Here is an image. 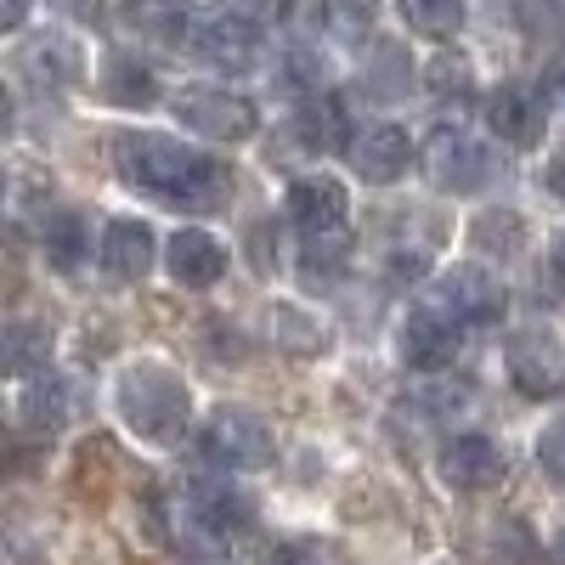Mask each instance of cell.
<instances>
[{
	"instance_id": "obj_20",
	"label": "cell",
	"mask_w": 565,
	"mask_h": 565,
	"mask_svg": "<svg viewBox=\"0 0 565 565\" xmlns=\"http://www.w3.org/2000/svg\"><path fill=\"white\" fill-rule=\"evenodd\" d=\"M85 255H90V232H85V221L74 210L45 221V260H52L57 271H68V277L85 271Z\"/></svg>"
},
{
	"instance_id": "obj_5",
	"label": "cell",
	"mask_w": 565,
	"mask_h": 565,
	"mask_svg": "<svg viewBox=\"0 0 565 565\" xmlns=\"http://www.w3.org/2000/svg\"><path fill=\"white\" fill-rule=\"evenodd\" d=\"M503 367H509L514 391L532 396V402L565 396V340L554 328H521V334H509Z\"/></svg>"
},
{
	"instance_id": "obj_32",
	"label": "cell",
	"mask_w": 565,
	"mask_h": 565,
	"mask_svg": "<svg viewBox=\"0 0 565 565\" xmlns=\"http://www.w3.org/2000/svg\"><path fill=\"white\" fill-rule=\"evenodd\" d=\"M548 271H554V289H565V232H559L554 249H548Z\"/></svg>"
},
{
	"instance_id": "obj_10",
	"label": "cell",
	"mask_w": 565,
	"mask_h": 565,
	"mask_svg": "<svg viewBox=\"0 0 565 565\" xmlns=\"http://www.w3.org/2000/svg\"><path fill=\"white\" fill-rule=\"evenodd\" d=\"M487 130L503 141V148H537L543 130H548V108L526 85H498L487 97Z\"/></svg>"
},
{
	"instance_id": "obj_2",
	"label": "cell",
	"mask_w": 565,
	"mask_h": 565,
	"mask_svg": "<svg viewBox=\"0 0 565 565\" xmlns=\"http://www.w3.org/2000/svg\"><path fill=\"white\" fill-rule=\"evenodd\" d=\"M114 402H119V418L130 424V430H136L141 441H159V447L175 441V436L186 430V413H193V396H186L181 373L164 367V362H136V367H125Z\"/></svg>"
},
{
	"instance_id": "obj_19",
	"label": "cell",
	"mask_w": 565,
	"mask_h": 565,
	"mask_svg": "<svg viewBox=\"0 0 565 565\" xmlns=\"http://www.w3.org/2000/svg\"><path fill=\"white\" fill-rule=\"evenodd\" d=\"M103 97L119 103V108H153L159 103V79L148 63H136V57H108L103 68Z\"/></svg>"
},
{
	"instance_id": "obj_18",
	"label": "cell",
	"mask_w": 565,
	"mask_h": 565,
	"mask_svg": "<svg viewBox=\"0 0 565 565\" xmlns=\"http://www.w3.org/2000/svg\"><path fill=\"white\" fill-rule=\"evenodd\" d=\"M18 68L34 79V85H74L79 79V52L68 40H29L23 52H18Z\"/></svg>"
},
{
	"instance_id": "obj_9",
	"label": "cell",
	"mask_w": 565,
	"mask_h": 565,
	"mask_svg": "<svg viewBox=\"0 0 565 565\" xmlns=\"http://www.w3.org/2000/svg\"><path fill=\"white\" fill-rule=\"evenodd\" d=\"M396 351H402V367H413V373H441L458 356V322L441 317L436 306L413 311L402 322V334H396Z\"/></svg>"
},
{
	"instance_id": "obj_26",
	"label": "cell",
	"mask_w": 565,
	"mask_h": 565,
	"mask_svg": "<svg viewBox=\"0 0 565 565\" xmlns=\"http://www.w3.org/2000/svg\"><path fill=\"white\" fill-rule=\"evenodd\" d=\"M469 90V63L458 52H441L430 63V97H463Z\"/></svg>"
},
{
	"instance_id": "obj_24",
	"label": "cell",
	"mask_w": 565,
	"mask_h": 565,
	"mask_svg": "<svg viewBox=\"0 0 565 565\" xmlns=\"http://www.w3.org/2000/svg\"><path fill=\"white\" fill-rule=\"evenodd\" d=\"M345 255H351L345 226H340V232H311L306 249H300V266H306V271H317V277H334V271L345 266Z\"/></svg>"
},
{
	"instance_id": "obj_31",
	"label": "cell",
	"mask_w": 565,
	"mask_h": 565,
	"mask_svg": "<svg viewBox=\"0 0 565 565\" xmlns=\"http://www.w3.org/2000/svg\"><path fill=\"white\" fill-rule=\"evenodd\" d=\"M29 18V0H0V29H23Z\"/></svg>"
},
{
	"instance_id": "obj_29",
	"label": "cell",
	"mask_w": 565,
	"mask_h": 565,
	"mask_svg": "<svg viewBox=\"0 0 565 565\" xmlns=\"http://www.w3.org/2000/svg\"><path fill=\"white\" fill-rule=\"evenodd\" d=\"M52 7H63L68 18H85V23L103 18V0H52Z\"/></svg>"
},
{
	"instance_id": "obj_30",
	"label": "cell",
	"mask_w": 565,
	"mask_h": 565,
	"mask_svg": "<svg viewBox=\"0 0 565 565\" xmlns=\"http://www.w3.org/2000/svg\"><path fill=\"white\" fill-rule=\"evenodd\" d=\"M543 181H548V193H554V199L565 204V148H559V153L548 159V170H543Z\"/></svg>"
},
{
	"instance_id": "obj_12",
	"label": "cell",
	"mask_w": 565,
	"mask_h": 565,
	"mask_svg": "<svg viewBox=\"0 0 565 565\" xmlns=\"http://www.w3.org/2000/svg\"><path fill=\"white\" fill-rule=\"evenodd\" d=\"M407 159H413V141L402 125H362L351 136V170L373 186H391L407 170Z\"/></svg>"
},
{
	"instance_id": "obj_14",
	"label": "cell",
	"mask_w": 565,
	"mask_h": 565,
	"mask_svg": "<svg viewBox=\"0 0 565 565\" xmlns=\"http://www.w3.org/2000/svg\"><path fill=\"white\" fill-rule=\"evenodd\" d=\"M153 260H159V238H153L148 221H130V215L108 221V232H103V266L114 277L136 282V277L153 271Z\"/></svg>"
},
{
	"instance_id": "obj_1",
	"label": "cell",
	"mask_w": 565,
	"mask_h": 565,
	"mask_svg": "<svg viewBox=\"0 0 565 565\" xmlns=\"http://www.w3.org/2000/svg\"><path fill=\"white\" fill-rule=\"evenodd\" d=\"M114 170H119L125 186H136V193L164 199V204H186V210L221 204L226 199L221 186H232L215 159L193 153L186 141H170L159 130H125V136H114Z\"/></svg>"
},
{
	"instance_id": "obj_23",
	"label": "cell",
	"mask_w": 565,
	"mask_h": 565,
	"mask_svg": "<svg viewBox=\"0 0 565 565\" xmlns=\"http://www.w3.org/2000/svg\"><path fill=\"white\" fill-rule=\"evenodd\" d=\"M476 249H481V255H514V249H521V215L487 210V215L476 221Z\"/></svg>"
},
{
	"instance_id": "obj_4",
	"label": "cell",
	"mask_w": 565,
	"mask_h": 565,
	"mask_svg": "<svg viewBox=\"0 0 565 565\" xmlns=\"http://www.w3.org/2000/svg\"><path fill=\"white\" fill-rule=\"evenodd\" d=\"M418 164H424V175H430V186H441V193H452V199L481 193V186H487V175H492V153L481 148L476 136L447 130V125L424 136Z\"/></svg>"
},
{
	"instance_id": "obj_25",
	"label": "cell",
	"mask_w": 565,
	"mask_h": 565,
	"mask_svg": "<svg viewBox=\"0 0 565 565\" xmlns=\"http://www.w3.org/2000/svg\"><path fill=\"white\" fill-rule=\"evenodd\" d=\"M322 23H328L334 40L356 45L367 34V0H322Z\"/></svg>"
},
{
	"instance_id": "obj_22",
	"label": "cell",
	"mask_w": 565,
	"mask_h": 565,
	"mask_svg": "<svg viewBox=\"0 0 565 565\" xmlns=\"http://www.w3.org/2000/svg\"><path fill=\"white\" fill-rule=\"evenodd\" d=\"M23 418L34 424V430H57V424L68 418V385L57 380V373H34V380H29Z\"/></svg>"
},
{
	"instance_id": "obj_28",
	"label": "cell",
	"mask_w": 565,
	"mask_h": 565,
	"mask_svg": "<svg viewBox=\"0 0 565 565\" xmlns=\"http://www.w3.org/2000/svg\"><path fill=\"white\" fill-rule=\"evenodd\" d=\"M271 565H328V548L322 543H282L271 554Z\"/></svg>"
},
{
	"instance_id": "obj_7",
	"label": "cell",
	"mask_w": 565,
	"mask_h": 565,
	"mask_svg": "<svg viewBox=\"0 0 565 565\" xmlns=\"http://www.w3.org/2000/svg\"><path fill=\"white\" fill-rule=\"evenodd\" d=\"M199 447L221 469H260V463H271V430H266V418L249 413V407H215L204 418V430H199Z\"/></svg>"
},
{
	"instance_id": "obj_13",
	"label": "cell",
	"mask_w": 565,
	"mask_h": 565,
	"mask_svg": "<svg viewBox=\"0 0 565 565\" xmlns=\"http://www.w3.org/2000/svg\"><path fill=\"white\" fill-rule=\"evenodd\" d=\"M345 210H351V193L334 175H300L289 186V221L306 232V238H311V232H340Z\"/></svg>"
},
{
	"instance_id": "obj_8",
	"label": "cell",
	"mask_w": 565,
	"mask_h": 565,
	"mask_svg": "<svg viewBox=\"0 0 565 565\" xmlns=\"http://www.w3.org/2000/svg\"><path fill=\"white\" fill-rule=\"evenodd\" d=\"M436 311L452 317L458 328H487V322H503L509 311V295H503V282L481 266H452L436 277V289H430Z\"/></svg>"
},
{
	"instance_id": "obj_3",
	"label": "cell",
	"mask_w": 565,
	"mask_h": 565,
	"mask_svg": "<svg viewBox=\"0 0 565 565\" xmlns=\"http://www.w3.org/2000/svg\"><path fill=\"white\" fill-rule=\"evenodd\" d=\"M175 119L204 136V141H249L260 130V114L249 97H238V90H226V85H186L181 97H175Z\"/></svg>"
},
{
	"instance_id": "obj_11",
	"label": "cell",
	"mask_w": 565,
	"mask_h": 565,
	"mask_svg": "<svg viewBox=\"0 0 565 565\" xmlns=\"http://www.w3.org/2000/svg\"><path fill=\"white\" fill-rule=\"evenodd\" d=\"M503 447L487 441V436H452L441 447V481L452 492H492L503 481Z\"/></svg>"
},
{
	"instance_id": "obj_21",
	"label": "cell",
	"mask_w": 565,
	"mask_h": 565,
	"mask_svg": "<svg viewBox=\"0 0 565 565\" xmlns=\"http://www.w3.org/2000/svg\"><path fill=\"white\" fill-rule=\"evenodd\" d=\"M402 23L424 40H452L463 29V0H396Z\"/></svg>"
},
{
	"instance_id": "obj_17",
	"label": "cell",
	"mask_w": 565,
	"mask_h": 565,
	"mask_svg": "<svg viewBox=\"0 0 565 565\" xmlns=\"http://www.w3.org/2000/svg\"><path fill=\"white\" fill-rule=\"evenodd\" d=\"M45 356H52V328L45 322H7V340H0V362H7L12 380H23V373H45Z\"/></svg>"
},
{
	"instance_id": "obj_27",
	"label": "cell",
	"mask_w": 565,
	"mask_h": 565,
	"mask_svg": "<svg viewBox=\"0 0 565 565\" xmlns=\"http://www.w3.org/2000/svg\"><path fill=\"white\" fill-rule=\"evenodd\" d=\"M537 463H543V476H548L554 487H565V418H554L548 430H543V441H537Z\"/></svg>"
},
{
	"instance_id": "obj_15",
	"label": "cell",
	"mask_w": 565,
	"mask_h": 565,
	"mask_svg": "<svg viewBox=\"0 0 565 565\" xmlns=\"http://www.w3.org/2000/svg\"><path fill=\"white\" fill-rule=\"evenodd\" d=\"M221 271H226V249L210 238V232L181 226L170 238V277L181 282V289H210V282H221Z\"/></svg>"
},
{
	"instance_id": "obj_6",
	"label": "cell",
	"mask_w": 565,
	"mask_h": 565,
	"mask_svg": "<svg viewBox=\"0 0 565 565\" xmlns=\"http://www.w3.org/2000/svg\"><path fill=\"white\" fill-rule=\"evenodd\" d=\"M186 52H199L210 68L221 74H244L260 63V29L244 12H204V18H186L181 29Z\"/></svg>"
},
{
	"instance_id": "obj_16",
	"label": "cell",
	"mask_w": 565,
	"mask_h": 565,
	"mask_svg": "<svg viewBox=\"0 0 565 565\" xmlns=\"http://www.w3.org/2000/svg\"><path fill=\"white\" fill-rule=\"evenodd\" d=\"M266 340L277 351H289V356H322L328 351V328L311 311L277 300V306H266Z\"/></svg>"
}]
</instances>
